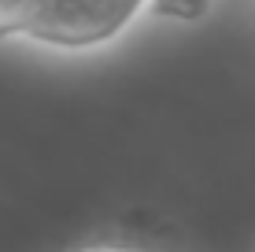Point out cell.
Instances as JSON below:
<instances>
[{"label":"cell","instance_id":"6da1fadb","mask_svg":"<svg viewBox=\"0 0 255 252\" xmlns=\"http://www.w3.org/2000/svg\"><path fill=\"white\" fill-rule=\"evenodd\" d=\"M152 0H45L33 41L52 48H96L115 41Z\"/></svg>","mask_w":255,"mask_h":252},{"label":"cell","instance_id":"3957f363","mask_svg":"<svg viewBox=\"0 0 255 252\" xmlns=\"http://www.w3.org/2000/svg\"><path fill=\"white\" fill-rule=\"evenodd\" d=\"M152 7L163 15H174V19H196L207 7V0H152Z\"/></svg>","mask_w":255,"mask_h":252},{"label":"cell","instance_id":"7a4b0ae2","mask_svg":"<svg viewBox=\"0 0 255 252\" xmlns=\"http://www.w3.org/2000/svg\"><path fill=\"white\" fill-rule=\"evenodd\" d=\"M45 15V0H0V37H30Z\"/></svg>","mask_w":255,"mask_h":252},{"label":"cell","instance_id":"277c9868","mask_svg":"<svg viewBox=\"0 0 255 252\" xmlns=\"http://www.w3.org/2000/svg\"><path fill=\"white\" fill-rule=\"evenodd\" d=\"M85 252H144V249H85Z\"/></svg>","mask_w":255,"mask_h":252}]
</instances>
